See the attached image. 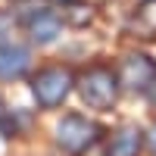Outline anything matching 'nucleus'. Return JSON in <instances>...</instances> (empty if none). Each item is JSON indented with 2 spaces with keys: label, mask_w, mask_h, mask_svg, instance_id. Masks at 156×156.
Wrapping results in <instances>:
<instances>
[{
  "label": "nucleus",
  "mask_w": 156,
  "mask_h": 156,
  "mask_svg": "<svg viewBox=\"0 0 156 156\" xmlns=\"http://www.w3.org/2000/svg\"><path fill=\"white\" fill-rule=\"evenodd\" d=\"M66 3H72V0H66Z\"/></svg>",
  "instance_id": "nucleus-15"
},
{
  "label": "nucleus",
  "mask_w": 156,
  "mask_h": 156,
  "mask_svg": "<svg viewBox=\"0 0 156 156\" xmlns=\"http://www.w3.org/2000/svg\"><path fill=\"white\" fill-rule=\"evenodd\" d=\"M147 97H150V103H153V106H156V84H153V87L147 90Z\"/></svg>",
  "instance_id": "nucleus-13"
},
{
  "label": "nucleus",
  "mask_w": 156,
  "mask_h": 156,
  "mask_svg": "<svg viewBox=\"0 0 156 156\" xmlns=\"http://www.w3.org/2000/svg\"><path fill=\"white\" fill-rule=\"evenodd\" d=\"M103 137V128L81 112H66L56 122V147L66 156H81Z\"/></svg>",
  "instance_id": "nucleus-2"
},
{
  "label": "nucleus",
  "mask_w": 156,
  "mask_h": 156,
  "mask_svg": "<svg viewBox=\"0 0 156 156\" xmlns=\"http://www.w3.org/2000/svg\"><path fill=\"white\" fill-rule=\"evenodd\" d=\"M144 144H147V134L137 125H122L119 131H112L106 156H140Z\"/></svg>",
  "instance_id": "nucleus-5"
},
{
  "label": "nucleus",
  "mask_w": 156,
  "mask_h": 156,
  "mask_svg": "<svg viewBox=\"0 0 156 156\" xmlns=\"http://www.w3.org/2000/svg\"><path fill=\"white\" fill-rule=\"evenodd\" d=\"M131 31H137L140 37H156V3L153 0H147L131 16Z\"/></svg>",
  "instance_id": "nucleus-8"
},
{
  "label": "nucleus",
  "mask_w": 156,
  "mask_h": 156,
  "mask_svg": "<svg viewBox=\"0 0 156 156\" xmlns=\"http://www.w3.org/2000/svg\"><path fill=\"white\" fill-rule=\"evenodd\" d=\"M59 31H62V19L56 16V12H50V9L28 22V34H31L34 44H53L59 37Z\"/></svg>",
  "instance_id": "nucleus-7"
},
{
  "label": "nucleus",
  "mask_w": 156,
  "mask_h": 156,
  "mask_svg": "<svg viewBox=\"0 0 156 156\" xmlns=\"http://www.w3.org/2000/svg\"><path fill=\"white\" fill-rule=\"evenodd\" d=\"M62 19H66V22H72V25H87L90 19H94V9H90V6H84V3H75V0H72V3H66V6H62Z\"/></svg>",
  "instance_id": "nucleus-9"
},
{
  "label": "nucleus",
  "mask_w": 156,
  "mask_h": 156,
  "mask_svg": "<svg viewBox=\"0 0 156 156\" xmlns=\"http://www.w3.org/2000/svg\"><path fill=\"white\" fill-rule=\"evenodd\" d=\"M75 87H78V94H81L84 106L97 109V112H109L115 106V100H119V90H122L119 75H115L109 66H90V69H84L81 75H78Z\"/></svg>",
  "instance_id": "nucleus-1"
},
{
  "label": "nucleus",
  "mask_w": 156,
  "mask_h": 156,
  "mask_svg": "<svg viewBox=\"0 0 156 156\" xmlns=\"http://www.w3.org/2000/svg\"><path fill=\"white\" fill-rule=\"evenodd\" d=\"M12 6H16V12H19V16H25L28 22H31L34 16H41V12H47V6L41 3V0H16Z\"/></svg>",
  "instance_id": "nucleus-11"
},
{
  "label": "nucleus",
  "mask_w": 156,
  "mask_h": 156,
  "mask_svg": "<svg viewBox=\"0 0 156 156\" xmlns=\"http://www.w3.org/2000/svg\"><path fill=\"white\" fill-rule=\"evenodd\" d=\"M31 69V53L25 47L9 44L0 50V81H19Z\"/></svg>",
  "instance_id": "nucleus-6"
},
{
  "label": "nucleus",
  "mask_w": 156,
  "mask_h": 156,
  "mask_svg": "<svg viewBox=\"0 0 156 156\" xmlns=\"http://www.w3.org/2000/svg\"><path fill=\"white\" fill-rule=\"evenodd\" d=\"M12 31H16V16L0 9V50L12 44Z\"/></svg>",
  "instance_id": "nucleus-10"
},
{
  "label": "nucleus",
  "mask_w": 156,
  "mask_h": 156,
  "mask_svg": "<svg viewBox=\"0 0 156 156\" xmlns=\"http://www.w3.org/2000/svg\"><path fill=\"white\" fill-rule=\"evenodd\" d=\"M119 84L125 90H134V94H147L156 84V62L147 53H128L119 62Z\"/></svg>",
  "instance_id": "nucleus-4"
},
{
  "label": "nucleus",
  "mask_w": 156,
  "mask_h": 156,
  "mask_svg": "<svg viewBox=\"0 0 156 156\" xmlns=\"http://www.w3.org/2000/svg\"><path fill=\"white\" fill-rule=\"evenodd\" d=\"M147 150L156 156V122L150 125V131H147Z\"/></svg>",
  "instance_id": "nucleus-12"
},
{
  "label": "nucleus",
  "mask_w": 156,
  "mask_h": 156,
  "mask_svg": "<svg viewBox=\"0 0 156 156\" xmlns=\"http://www.w3.org/2000/svg\"><path fill=\"white\" fill-rule=\"evenodd\" d=\"M75 87V75L66 69V66H47L41 72L31 75V94L37 100L41 109H56L69 100Z\"/></svg>",
  "instance_id": "nucleus-3"
},
{
  "label": "nucleus",
  "mask_w": 156,
  "mask_h": 156,
  "mask_svg": "<svg viewBox=\"0 0 156 156\" xmlns=\"http://www.w3.org/2000/svg\"><path fill=\"white\" fill-rule=\"evenodd\" d=\"M0 115H3V100H0Z\"/></svg>",
  "instance_id": "nucleus-14"
}]
</instances>
